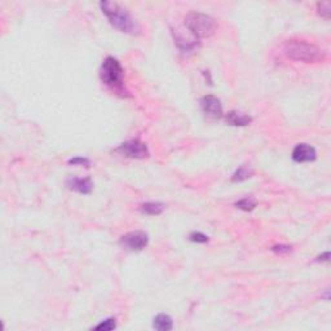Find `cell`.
Wrapping results in <instances>:
<instances>
[{
    "label": "cell",
    "instance_id": "cell-1",
    "mask_svg": "<svg viewBox=\"0 0 331 331\" xmlns=\"http://www.w3.org/2000/svg\"><path fill=\"white\" fill-rule=\"evenodd\" d=\"M284 52L290 59L305 63H318L326 60V51L307 40H287L284 44Z\"/></svg>",
    "mask_w": 331,
    "mask_h": 331
},
{
    "label": "cell",
    "instance_id": "cell-14",
    "mask_svg": "<svg viewBox=\"0 0 331 331\" xmlns=\"http://www.w3.org/2000/svg\"><path fill=\"white\" fill-rule=\"evenodd\" d=\"M317 9H318V13L321 15V17H323L325 20H329V18H330V13H331L330 1H321V3L317 4Z\"/></svg>",
    "mask_w": 331,
    "mask_h": 331
},
{
    "label": "cell",
    "instance_id": "cell-11",
    "mask_svg": "<svg viewBox=\"0 0 331 331\" xmlns=\"http://www.w3.org/2000/svg\"><path fill=\"white\" fill-rule=\"evenodd\" d=\"M153 327L156 330L168 331L173 327V322H172V318L168 315L159 313L158 315H156V318L153 319Z\"/></svg>",
    "mask_w": 331,
    "mask_h": 331
},
{
    "label": "cell",
    "instance_id": "cell-3",
    "mask_svg": "<svg viewBox=\"0 0 331 331\" xmlns=\"http://www.w3.org/2000/svg\"><path fill=\"white\" fill-rule=\"evenodd\" d=\"M185 25L188 30L195 38H208L216 32V21L208 15L201 12H190L185 17Z\"/></svg>",
    "mask_w": 331,
    "mask_h": 331
},
{
    "label": "cell",
    "instance_id": "cell-13",
    "mask_svg": "<svg viewBox=\"0 0 331 331\" xmlns=\"http://www.w3.org/2000/svg\"><path fill=\"white\" fill-rule=\"evenodd\" d=\"M251 176H252V171H251L249 167L242 166V167L238 168L237 171L233 173V176H232V181H234V183H241V181H245V180L250 179Z\"/></svg>",
    "mask_w": 331,
    "mask_h": 331
},
{
    "label": "cell",
    "instance_id": "cell-6",
    "mask_svg": "<svg viewBox=\"0 0 331 331\" xmlns=\"http://www.w3.org/2000/svg\"><path fill=\"white\" fill-rule=\"evenodd\" d=\"M117 152L121 153L122 156L128 157V158H135V159H144V158L149 156L148 146L139 139L126 141L117 149Z\"/></svg>",
    "mask_w": 331,
    "mask_h": 331
},
{
    "label": "cell",
    "instance_id": "cell-15",
    "mask_svg": "<svg viewBox=\"0 0 331 331\" xmlns=\"http://www.w3.org/2000/svg\"><path fill=\"white\" fill-rule=\"evenodd\" d=\"M236 206L243 211H251L255 208L256 202H255L252 198H249V197H247V198H243V199H241V201H238V202L236 203Z\"/></svg>",
    "mask_w": 331,
    "mask_h": 331
},
{
    "label": "cell",
    "instance_id": "cell-17",
    "mask_svg": "<svg viewBox=\"0 0 331 331\" xmlns=\"http://www.w3.org/2000/svg\"><path fill=\"white\" fill-rule=\"evenodd\" d=\"M189 238H190L191 242H197V243H206V242H208V237L206 234L201 233V232H193Z\"/></svg>",
    "mask_w": 331,
    "mask_h": 331
},
{
    "label": "cell",
    "instance_id": "cell-2",
    "mask_svg": "<svg viewBox=\"0 0 331 331\" xmlns=\"http://www.w3.org/2000/svg\"><path fill=\"white\" fill-rule=\"evenodd\" d=\"M102 13L108 17V20L114 28L118 29L121 32L125 34H135L139 30L137 28L136 21L133 20V17L131 16V13L126 8H123L122 5L118 3H113V1H101L100 3Z\"/></svg>",
    "mask_w": 331,
    "mask_h": 331
},
{
    "label": "cell",
    "instance_id": "cell-19",
    "mask_svg": "<svg viewBox=\"0 0 331 331\" xmlns=\"http://www.w3.org/2000/svg\"><path fill=\"white\" fill-rule=\"evenodd\" d=\"M273 251L277 253H282V252H288L290 250H291V247L290 246H284V245H278V246H274L273 247Z\"/></svg>",
    "mask_w": 331,
    "mask_h": 331
},
{
    "label": "cell",
    "instance_id": "cell-7",
    "mask_svg": "<svg viewBox=\"0 0 331 331\" xmlns=\"http://www.w3.org/2000/svg\"><path fill=\"white\" fill-rule=\"evenodd\" d=\"M203 113L211 118H221L222 117V104L218 97L212 95H207L201 100Z\"/></svg>",
    "mask_w": 331,
    "mask_h": 331
},
{
    "label": "cell",
    "instance_id": "cell-9",
    "mask_svg": "<svg viewBox=\"0 0 331 331\" xmlns=\"http://www.w3.org/2000/svg\"><path fill=\"white\" fill-rule=\"evenodd\" d=\"M67 187L71 190L78 191L80 194H90L92 191V181L88 177H70L67 180Z\"/></svg>",
    "mask_w": 331,
    "mask_h": 331
},
{
    "label": "cell",
    "instance_id": "cell-4",
    "mask_svg": "<svg viewBox=\"0 0 331 331\" xmlns=\"http://www.w3.org/2000/svg\"><path fill=\"white\" fill-rule=\"evenodd\" d=\"M101 80L108 87L121 90L123 87V69L121 63L114 57H106L101 65Z\"/></svg>",
    "mask_w": 331,
    "mask_h": 331
},
{
    "label": "cell",
    "instance_id": "cell-12",
    "mask_svg": "<svg viewBox=\"0 0 331 331\" xmlns=\"http://www.w3.org/2000/svg\"><path fill=\"white\" fill-rule=\"evenodd\" d=\"M141 210L148 215H160L164 210V205L160 202H146L142 205Z\"/></svg>",
    "mask_w": 331,
    "mask_h": 331
},
{
    "label": "cell",
    "instance_id": "cell-5",
    "mask_svg": "<svg viewBox=\"0 0 331 331\" xmlns=\"http://www.w3.org/2000/svg\"><path fill=\"white\" fill-rule=\"evenodd\" d=\"M149 243V236L142 230H135L121 238V246L127 251H141Z\"/></svg>",
    "mask_w": 331,
    "mask_h": 331
},
{
    "label": "cell",
    "instance_id": "cell-8",
    "mask_svg": "<svg viewBox=\"0 0 331 331\" xmlns=\"http://www.w3.org/2000/svg\"><path fill=\"white\" fill-rule=\"evenodd\" d=\"M292 160L296 163H305V162H313L317 158V152L313 146L308 144L296 145L292 150Z\"/></svg>",
    "mask_w": 331,
    "mask_h": 331
},
{
    "label": "cell",
    "instance_id": "cell-16",
    "mask_svg": "<svg viewBox=\"0 0 331 331\" xmlns=\"http://www.w3.org/2000/svg\"><path fill=\"white\" fill-rule=\"evenodd\" d=\"M117 327V322H115V318H108L105 321H102L101 323H98L95 326L96 330H104V331H109L113 330Z\"/></svg>",
    "mask_w": 331,
    "mask_h": 331
},
{
    "label": "cell",
    "instance_id": "cell-10",
    "mask_svg": "<svg viewBox=\"0 0 331 331\" xmlns=\"http://www.w3.org/2000/svg\"><path fill=\"white\" fill-rule=\"evenodd\" d=\"M225 119L229 125L236 126V127H245V126L251 123V118L249 115L238 113V111H230V113H228Z\"/></svg>",
    "mask_w": 331,
    "mask_h": 331
},
{
    "label": "cell",
    "instance_id": "cell-18",
    "mask_svg": "<svg viewBox=\"0 0 331 331\" xmlns=\"http://www.w3.org/2000/svg\"><path fill=\"white\" fill-rule=\"evenodd\" d=\"M69 164H80V166L88 167L90 166V160L87 159V158H83V157H77V158H73V159L69 160Z\"/></svg>",
    "mask_w": 331,
    "mask_h": 331
},
{
    "label": "cell",
    "instance_id": "cell-20",
    "mask_svg": "<svg viewBox=\"0 0 331 331\" xmlns=\"http://www.w3.org/2000/svg\"><path fill=\"white\" fill-rule=\"evenodd\" d=\"M329 257H330V253L329 252H325L322 255V256H319L317 260L318 261H329Z\"/></svg>",
    "mask_w": 331,
    "mask_h": 331
}]
</instances>
